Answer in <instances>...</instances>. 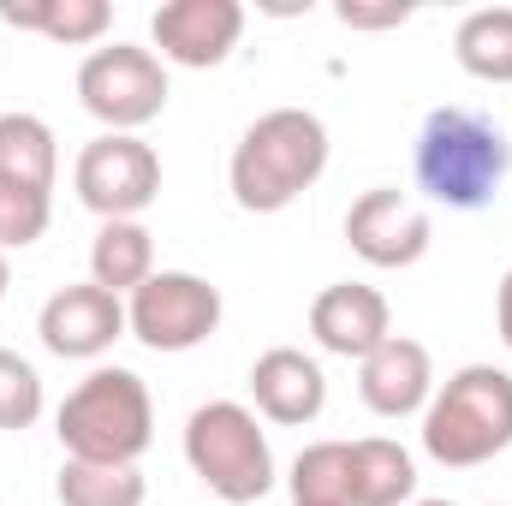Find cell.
<instances>
[{
	"instance_id": "cell-1",
	"label": "cell",
	"mask_w": 512,
	"mask_h": 506,
	"mask_svg": "<svg viewBox=\"0 0 512 506\" xmlns=\"http://www.w3.org/2000/svg\"><path fill=\"white\" fill-rule=\"evenodd\" d=\"M322 173H328V126L310 108H268L245 126L227 161V185L245 215L292 209Z\"/></svg>"
},
{
	"instance_id": "cell-2",
	"label": "cell",
	"mask_w": 512,
	"mask_h": 506,
	"mask_svg": "<svg viewBox=\"0 0 512 506\" xmlns=\"http://www.w3.org/2000/svg\"><path fill=\"white\" fill-rule=\"evenodd\" d=\"M417 191L441 209H489L507 185V131L477 108H435L417 131Z\"/></svg>"
},
{
	"instance_id": "cell-3",
	"label": "cell",
	"mask_w": 512,
	"mask_h": 506,
	"mask_svg": "<svg viewBox=\"0 0 512 506\" xmlns=\"http://www.w3.org/2000/svg\"><path fill=\"white\" fill-rule=\"evenodd\" d=\"M54 435L66 447V459L84 465H137L155 441V399L137 370L120 364H96L78 381L60 411H54Z\"/></svg>"
},
{
	"instance_id": "cell-4",
	"label": "cell",
	"mask_w": 512,
	"mask_h": 506,
	"mask_svg": "<svg viewBox=\"0 0 512 506\" xmlns=\"http://www.w3.org/2000/svg\"><path fill=\"white\" fill-rule=\"evenodd\" d=\"M423 453L447 471H477L512 447V376L495 364H465L423 405Z\"/></svg>"
},
{
	"instance_id": "cell-5",
	"label": "cell",
	"mask_w": 512,
	"mask_h": 506,
	"mask_svg": "<svg viewBox=\"0 0 512 506\" xmlns=\"http://www.w3.org/2000/svg\"><path fill=\"white\" fill-rule=\"evenodd\" d=\"M185 465L197 483L227 506H256L280 477H274V447L251 405L239 399H209L185 417Z\"/></svg>"
},
{
	"instance_id": "cell-6",
	"label": "cell",
	"mask_w": 512,
	"mask_h": 506,
	"mask_svg": "<svg viewBox=\"0 0 512 506\" xmlns=\"http://www.w3.org/2000/svg\"><path fill=\"white\" fill-rule=\"evenodd\" d=\"M167 96H173V84H167V66H161L155 48L102 42V48H90L84 66H78V102H84V114L102 131L137 137L149 120L167 114Z\"/></svg>"
},
{
	"instance_id": "cell-7",
	"label": "cell",
	"mask_w": 512,
	"mask_h": 506,
	"mask_svg": "<svg viewBox=\"0 0 512 506\" xmlns=\"http://www.w3.org/2000/svg\"><path fill=\"white\" fill-rule=\"evenodd\" d=\"M221 286L191 268H155L126 298V334L149 352H197L221 328Z\"/></svg>"
},
{
	"instance_id": "cell-8",
	"label": "cell",
	"mask_w": 512,
	"mask_h": 506,
	"mask_svg": "<svg viewBox=\"0 0 512 506\" xmlns=\"http://www.w3.org/2000/svg\"><path fill=\"white\" fill-rule=\"evenodd\" d=\"M72 191L96 221H137L155 197H161V155L126 137V131H102L78 149L72 167Z\"/></svg>"
},
{
	"instance_id": "cell-9",
	"label": "cell",
	"mask_w": 512,
	"mask_h": 506,
	"mask_svg": "<svg viewBox=\"0 0 512 506\" xmlns=\"http://www.w3.org/2000/svg\"><path fill=\"white\" fill-rule=\"evenodd\" d=\"M149 36L161 48V66H185V72H209L221 66L239 36H245V6L239 0H167L149 18Z\"/></svg>"
},
{
	"instance_id": "cell-10",
	"label": "cell",
	"mask_w": 512,
	"mask_h": 506,
	"mask_svg": "<svg viewBox=\"0 0 512 506\" xmlns=\"http://www.w3.org/2000/svg\"><path fill=\"white\" fill-rule=\"evenodd\" d=\"M36 334L54 358H72V364H96L114 352V340H126V298L102 292L96 280L84 286H60L42 316H36Z\"/></svg>"
},
{
	"instance_id": "cell-11",
	"label": "cell",
	"mask_w": 512,
	"mask_h": 506,
	"mask_svg": "<svg viewBox=\"0 0 512 506\" xmlns=\"http://www.w3.org/2000/svg\"><path fill=\"white\" fill-rule=\"evenodd\" d=\"M346 245L370 268H411L429 256V209L393 185H376L346 209Z\"/></svg>"
},
{
	"instance_id": "cell-12",
	"label": "cell",
	"mask_w": 512,
	"mask_h": 506,
	"mask_svg": "<svg viewBox=\"0 0 512 506\" xmlns=\"http://www.w3.org/2000/svg\"><path fill=\"white\" fill-rule=\"evenodd\" d=\"M310 334H316L322 352L364 364L387 334H393V310H387V298L376 286H364V280H334V286H322L316 304H310Z\"/></svg>"
},
{
	"instance_id": "cell-13",
	"label": "cell",
	"mask_w": 512,
	"mask_h": 506,
	"mask_svg": "<svg viewBox=\"0 0 512 506\" xmlns=\"http://www.w3.org/2000/svg\"><path fill=\"white\" fill-rule=\"evenodd\" d=\"M251 405L262 423H280V429H304L322 417L328 405V376L310 352L298 346H268L251 364Z\"/></svg>"
},
{
	"instance_id": "cell-14",
	"label": "cell",
	"mask_w": 512,
	"mask_h": 506,
	"mask_svg": "<svg viewBox=\"0 0 512 506\" xmlns=\"http://www.w3.org/2000/svg\"><path fill=\"white\" fill-rule=\"evenodd\" d=\"M358 393L376 417H423L435 399V358L411 334H387L382 346L358 364Z\"/></svg>"
},
{
	"instance_id": "cell-15",
	"label": "cell",
	"mask_w": 512,
	"mask_h": 506,
	"mask_svg": "<svg viewBox=\"0 0 512 506\" xmlns=\"http://www.w3.org/2000/svg\"><path fill=\"white\" fill-rule=\"evenodd\" d=\"M411 495H417V459L399 441H387V435L352 441L346 501L352 506H411Z\"/></svg>"
},
{
	"instance_id": "cell-16",
	"label": "cell",
	"mask_w": 512,
	"mask_h": 506,
	"mask_svg": "<svg viewBox=\"0 0 512 506\" xmlns=\"http://www.w3.org/2000/svg\"><path fill=\"white\" fill-rule=\"evenodd\" d=\"M0 18L12 30H36L48 42H66V48H90L108 36L114 24V6L108 0H0Z\"/></svg>"
},
{
	"instance_id": "cell-17",
	"label": "cell",
	"mask_w": 512,
	"mask_h": 506,
	"mask_svg": "<svg viewBox=\"0 0 512 506\" xmlns=\"http://www.w3.org/2000/svg\"><path fill=\"white\" fill-rule=\"evenodd\" d=\"M155 274V239L143 221H102L90 239V280L114 298H131Z\"/></svg>"
},
{
	"instance_id": "cell-18",
	"label": "cell",
	"mask_w": 512,
	"mask_h": 506,
	"mask_svg": "<svg viewBox=\"0 0 512 506\" xmlns=\"http://www.w3.org/2000/svg\"><path fill=\"white\" fill-rule=\"evenodd\" d=\"M453 60L477 84H512V6H477L453 30Z\"/></svg>"
},
{
	"instance_id": "cell-19",
	"label": "cell",
	"mask_w": 512,
	"mask_h": 506,
	"mask_svg": "<svg viewBox=\"0 0 512 506\" xmlns=\"http://www.w3.org/2000/svg\"><path fill=\"white\" fill-rule=\"evenodd\" d=\"M0 179L30 185V191H54L60 179V143L48 120L36 114H0Z\"/></svg>"
},
{
	"instance_id": "cell-20",
	"label": "cell",
	"mask_w": 512,
	"mask_h": 506,
	"mask_svg": "<svg viewBox=\"0 0 512 506\" xmlns=\"http://www.w3.org/2000/svg\"><path fill=\"white\" fill-rule=\"evenodd\" d=\"M54 495L60 506H143L149 501V483L137 465H84V459H66L60 477H54Z\"/></svg>"
},
{
	"instance_id": "cell-21",
	"label": "cell",
	"mask_w": 512,
	"mask_h": 506,
	"mask_svg": "<svg viewBox=\"0 0 512 506\" xmlns=\"http://www.w3.org/2000/svg\"><path fill=\"white\" fill-rule=\"evenodd\" d=\"M346 477H352V441H310L292 459V501H316V506H352L346 501Z\"/></svg>"
},
{
	"instance_id": "cell-22",
	"label": "cell",
	"mask_w": 512,
	"mask_h": 506,
	"mask_svg": "<svg viewBox=\"0 0 512 506\" xmlns=\"http://www.w3.org/2000/svg\"><path fill=\"white\" fill-rule=\"evenodd\" d=\"M54 221V191H30V185H12L0 179V251H24L48 233Z\"/></svg>"
},
{
	"instance_id": "cell-23",
	"label": "cell",
	"mask_w": 512,
	"mask_h": 506,
	"mask_svg": "<svg viewBox=\"0 0 512 506\" xmlns=\"http://www.w3.org/2000/svg\"><path fill=\"white\" fill-rule=\"evenodd\" d=\"M36 417H42V376H36V364L0 346V429L18 435Z\"/></svg>"
},
{
	"instance_id": "cell-24",
	"label": "cell",
	"mask_w": 512,
	"mask_h": 506,
	"mask_svg": "<svg viewBox=\"0 0 512 506\" xmlns=\"http://www.w3.org/2000/svg\"><path fill=\"white\" fill-rule=\"evenodd\" d=\"M334 12H340L346 30H393V24L411 18V6H352V0H340Z\"/></svg>"
},
{
	"instance_id": "cell-25",
	"label": "cell",
	"mask_w": 512,
	"mask_h": 506,
	"mask_svg": "<svg viewBox=\"0 0 512 506\" xmlns=\"http://www.w3.org/2000/svg\"><path fill=\"white\" fill-rule=\"evenodd\" d=\"M495 328H501V340H507V352H512V268L495 286Z\"/></svg>"
},
{
	"instance_id": "cell-26",
	"label": "cell",
	"mask_w": 512,
	"mask_h": 506,
	"mask_svg": "<svg viewBox=\"0 0 512 506\" xmlns=\"http://www.w3.org/2000/svg\"><path fill=\"white\" fill-rule=\"evenodd\" d=\"M6 286H12V268H6V251H0V298H6Z\"/></svg>"
},
{
	"instance_id": "cell-27",
	"label": "cell",
	"mask_w": 512,
	"mask_h": 506,
	"mask_svg": "<svg viewBox=\"0 0 512 506\" xmlns=\"http://www.w3.org/2000/svg\"><path fill=\"white\" fill-rule=\"evenodd\" d=\"M411 506H453V501H411Z\"/></svg>"
},
{
	"instance_id": "cell-28",
	"label": "cell",
	"mask_w": 512,
	"mask_h": 506,
	"mask_svg": "<svg viewBox=\"0 0 512 506\" xmlns=\"http://www.w3.org/2000/svg\"><path fill=\"white\" fill-rule=\"evenodd\" d=\"M292 506H316V501H292Z\"/></svg>"
}]
</instances>
